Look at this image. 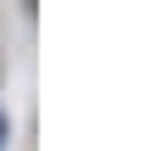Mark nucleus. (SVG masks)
I'll return each mask as SVG.
<instances>
[{
    "label": "nucleus",
    "instance_id": "f257e3e1",
    "mask_svg": "<svg viewBox=\"0 0 151 151\" xmlns=\"http://www.w3.org/2000/svg\"><path fill=\"white\" fill-rule=\"evenodd\" d=\"M0 140H6V123H0Z\"/></svg>",
    "mask_w": 151,
    "mask_h": 151
}]
</instances>
